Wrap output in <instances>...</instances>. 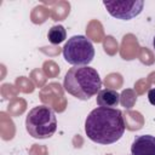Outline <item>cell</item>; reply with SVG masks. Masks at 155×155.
I'll list each match as a JSON object with an SVG mask.
<instances>
[{
    "label": "cell",
    "instance_id": "52a82bcc",
    "mask_svg": "<svg viewBox=\"0 0 155 155\" xmlns=\"http://www.w3.org/2000/svg\"><path fill=\"white\" fill-rule=\"evenodd\" d=\"M120 103V94L116 90L103 88L97 94V104L104 108H115Z\"/></svg>",
    "mask_w": 155,
    "mask_h": 155
},
{
    "label": "cell",
    "instance_id": "30bf717a",
    "mask_svg": "<svg viewBox=\"0 0 155 155\" xmlns=\"http://www.w3.org/2000/svg\"><path fill=\"white\" fill-rule=\"evenodd\" d=\"M153 46H154V48H155V36H154V39H153Z\"/></svg>",
    "mask_w": 155,
    "mask_h": 155
},
{
    "label": "cell",
    "instance_id": "7a4b0ae2",
    "mask_svg": "<svg viewBox=\"0 0 155 155\" xmlns=\"http://www.w3.org/2000/svg\"><path fill=\"white\" fill-rule=\"evenodd\" d=\"M64 90L80 101H87L98 94L102 87V80L94 68L80 65L70 68L63 81Z\"/></svg>",
    "mask_w": 155,
    "mask_h": 155
},
{
    "label": "cell",
    "instance_id": "ba28073f",
    "mask_svg": "<svg viewBox=\"0 0 155 155\" xmlns=\"http://www.w3.org/2000/svg\"><path fill=\"white\" fill-rule=\"evenodd\" d=\"M47 38H48V41L53 45H58L61 42H63L65 39H67V30L64 29L63 25L61 24H57V25H53L48 29V33H47Z\"/></svg>",
    "mask_w": 155,
    "mask_h": 155
},
{
    "label": "cell",
    "instance_id": "9c48e42d",
    "mask_svg": "<svg viewBox=\"0 0 155 155\" xmlns=\"http://www.w3.org/2000/svg\"><path fill=\"white\" fill-rule=\"evenodd\" d=\"M148 99H149V102H150L151 105H155V87L149 90V92H148Z\"/></svg>",
    "mask_w": 155,
    "mask_h": 155
},
{
    "label": "cell",
    "instance_id": "8992f818",
    "mask_svg": "<svg viewBox=\"0 0 155 155\" xmlns=\"http://www.w3.org/2000/svg\"><path fill=\"white\" fill-rule=\"evenodd\" d=\"M131 155H155V137L150 134L136 137L131 145Z\"/></svg>",
    "mask_w": 155,
    "mask_h": 155
},
{
    "label": "cell",
    "instance_id": "277c9868",
    "mask_svg": "<svg viewBox=\"0 0 155 155\" xmlns=\"http://www.w3.org/2000/svg\"><path fill=\"white\" fill-rule=\"evenodd\" d=\"M63 57L74 67L88 65L94 58L93 44L84 35H74L65 42L63 47Z\"/></svg>",
    "mask_w": 155,
    "mask_h": 155
},
{
    "label": "cell",
    "instance_id": "3957f363",
    "mask_svg": "<svg viewBox=\"0 0 155 155\" xmlns=\"http://www.w3.org/2000/svg\"><path fill=\"white\" fill-rule=\"evenodd\" d=\"M25 128L29 136L36 139H46L57 131V117L47 105H38L29 110L25 117Z\"/></svg>",
    "mask_w": 155,
    "mask_h": 155
},
{
    "label": "cell",
    "instance_id": "6da1fadb",
    "mask_svg": "<svg viewBox=\"0 0 155 155\" xmlns=\"http://www.w3.org/2000/svg\"><path fill=\"white\" fill-rule=\"evenodd\" d=\"M124 115L120 109L98 107L93 109L85 120L86 136L98 144H113L125 132Z\"/></svg>",
    "mask_w": 155,
    "mask_h": 155
},
{
    "label": "cell",
    "instance_id": "5b68a950",
    "mask_svg": "<svg viewBox=\"0 0 155 155\" xmlns=\"http://www.w3.org/2000/svg\"><path fill=\"white\" fill-rule=\"evenodd\" d=\"M103 5L105 6L107 11L110 16L122 19V21H130L134 17H137L144 7V1L136 0V1H103Z\"/></svg>",
    "mask_w": 155,
    "mask_h": 155
}]
</instances>
